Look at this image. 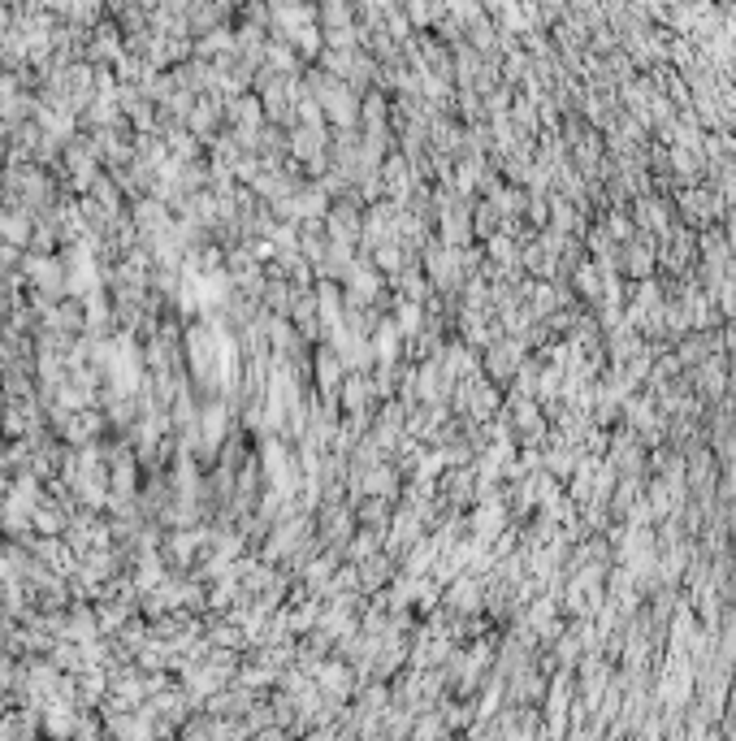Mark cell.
I'll list each match as a JSON object with an SVG mask.
<instances>
[{
	"instance_id": "obj_1",
	"label": "cell",
	"mask_w": 736,
	"mask_h": 741,
	"mask_svg": "<svg viewBox=\"0 0 736 741\" xmlns=\"http://www.w3.org/2000/svg\"><path fill=\"white\" fill-rule=\"evenodd\" d=\"M672 200H676V217L685 221V226H693V230L715 226V221H724V213H728L724 191H719L711 178L693 182V187H680Z\"/></svg>"
},
{
	"instance_id": "obj_2",
	"label": "cell",
	"mask_w": 736,
	"mask_h": 741,
	"mask_svg": "<svg viewBox=\"0 0 736 741\" xmlns=\"http://www.w3.org/2000/svg\"><path fill=\"white\" fill-rule=\"evenodd\" d=\"M524 356H529V347H524L520 338L498 334L490 347H481V373L490 377V382H498V386L507 390V382L516 377V369L524 364Z\"/></svg>"
},
{
	"instance_id": "obj_3",
	"label": "cell",
	"mask_w": 736,
	"mask_h": 741,
	"mask_svg": "<svg viewBox=\"0 0 736 741\" xmlns=\"http://www.w3.org/2000/svg\"><path fill=\"white\" fill-rule=\"evenodd\" d=\"M620 273L628 282H641L659 273V239L650 230H637L633 239L620 243Z\"/></svg>"
},
{
	"instance_id": "obj_4",
	"label": "cell",
	"mask_w": 736,
	"mask_h": 741,
	"mask_svg": "<svg viewBox=\"0 0 736 741\" xmlns=\"http://www.w3.org/2000/svg\"><path fill=\"white\" fill-rule=\"evenodd\" d=\"M689 377V386H693V395L698 399H719L724 390H732V369H728V351H711L706 360H698L693 369H685Z\"/></svg>"
},
{
	"instance_id": "obj_5",
	"label": "cell",
	"mask_w": 736,
	"mask_h": 741,
	"mask_svg": "<svg viewBox=\"0 0 736 741\" xmlns=\"http://www.w3.org/2000/svg\"><path fill=\"white\" fill-rule=\"evenodd\" d=\"M498 230H503V213H498L485 195H477V204H472V234H477V243H485Z\"/></svg>"
}]
</instances>
